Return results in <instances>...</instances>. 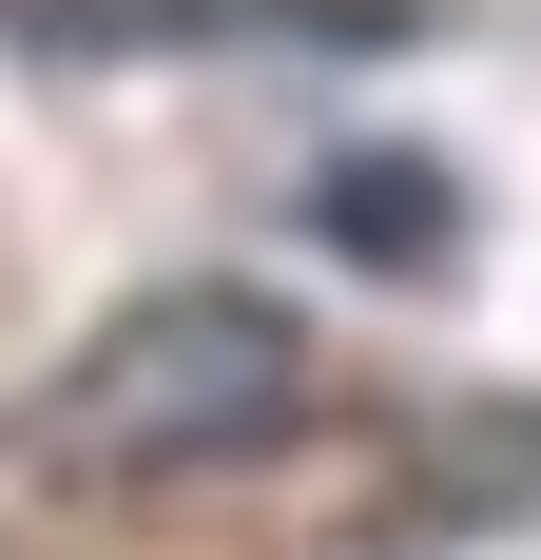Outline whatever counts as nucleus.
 <instances>
[{"instance_id": "obj_3", "label": "nucleus", "mask_w": 541, "mask_h": 560, "mask_svg": "<svg viewBox=\"0 0 541 560\" xmlns=\"http://www.w3.org/2000/svg\"><path fill=\"white\" fill-rule=\"evenodd\" d=\"M310 213H329V252L348 271H464V174H426V155H329L310 174Z\"/></svg>"}, {"instance_id": "obj_2", "label": "nucleus", "mask_w": 541, "mask_h": 560, "mask_svg": "<svg viewBox=\"0 0 541 560\" xmlns=\"http://www.w3.org/2000/svg\"><path fill=\"white\" fill-rule=\"evenodd\" d=\"M20 58H156V39H290V58H387L406 0H0Z\"/></svg>"}, {"instance_id": "obj_1", "label": "nucleus", "mask_w": 541, "mask_h": 560, "mask_svg": "<svg viewBox=\"0 0 541 560\" xmlns=\"http://www.w3.org/2000/svg\"><path fill=\"white\" fill-rule=\"evenodd\" d=\"M310 425V329H290V290H136V310H97L78 329V368H58L39 406H20V464L39 483H214V464L290 445Z\"/></svg>"}]
</instances>
